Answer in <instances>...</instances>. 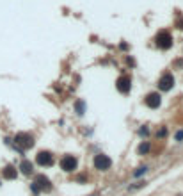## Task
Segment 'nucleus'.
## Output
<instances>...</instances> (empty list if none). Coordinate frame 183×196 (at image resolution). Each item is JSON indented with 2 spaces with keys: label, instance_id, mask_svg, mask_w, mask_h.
<instances>
[{
  "label": "nucleus",
  "instance_id": "obj_6",
  "mask_svg": "<svg viewBox=\"0 0 183 196\" xmlns=\"http://www.w3.org/2000/svg\"><path fill=\"white\" fill-rule=\"evenodd\" d=\"M36 162H38L39 166H43V168L52 166V164H53V155H52L50 152L43 150V152H39L38 155H36Z\"/></svg>",
  "mask_w": 183,
  "mask_h": 196
},
{
  "label": "nucleus",
  "instance_id": "obj_13",
  "mask_svg": "<svg viewBox=\"0 0 183 196\" xmlns=\"http://www.w3.org/2000/svg\"><path fill=\"white\" fill-rule=\"evenodd\" d=\"M75 109H77V114H84L85 104H84V102H77V104H75Z\"/></svg>",
  "mask_w": 183,
  "mask_h": 196
},
{
  "label": "nucleus",
  "instance_id": "obj_4",
  "mask_svg": "<svg viewBox=\"0 0 183 196\" xmlns=\"http://www.w3.org/2000/svg\"><path fill=\"white\" fill-rule=\"evenodd\" d=\"M77 168H78L77 157H73V155H66V157L61 159V169H62V171H66V173H73Z\"/></svg>",
  "mask_w": 183,
  "mask_h": 196
},
{
  "label": "nucleus",
  "instance_id": "obj_1",
  "mask_svg": "<svg viewBox=\"0 0 183 196\" xmlns=\"http://www.w3.org/2000/svg\"><path fill=\"white\" fill-rule=\"evenodd\" d=\"M14 146H16L20 152H23V150H28V148L34 146V137L30 136V134L20 132V134H16V137H14Z\"/></svg>",
  "mask_w": 183,
  "mask_h": 196
},
{
  "label": "nucleus",
  "instance_id": "obj_11",
  "mask_svg": "<svg viewBox=\"0 0 183 196\" xmlns=\"http://www.w3.org/2000/svg\"><path fill=\"white\" fill-rule=\"evenodd\" d=\"M20 171H22L23 175H30L32 173V164L28 162L27 159H23L22 164H20Z\"/></svg>",
  "mask_w": 183,
  "mask_h": 196
},
{
  "label": "nucleus",
  "instance_id": "obj_2",
  "mask_svg": "<svg viewBox=\"0 0 183 196\" xmlns=\"http://www.w3.org/2000/svg\"><path fill=\"white\" fill-rule=\"evenodd\" d=\"M155 43H156V46H158V48H164V50L171 48V46H172V36H171V32H169V30H160V32L155 36Z\"/></svg>",
  "mask_w": 183,
  "mask_h": 196
},
{
  "label": "nucleus",
  "instance_id": "obj_7",
  "mask_svg": "<svg viewBox=\"0 0 183 196\" xmlns=\"http://www.w3.org/2000/svg\"><path fill=\"white\" fill-rule=\"evenodd\" d=\"M172 87H174V77H172V73H165L158 80V89L160 91H171Z\"/></svg>",
  "mask_w": 183,
  "mask_h": 196
},
{
  "label": "nucleus",
  "instance_id": "obj_9",
  "mask_svg": "<svg viewBox=\"0 0 183 196\" xmlns=\"http://www.w3.org/2000/svg\"><path fill=\"white\" fill-rule=\"evenodd\" d=\"M162 104V98L158 93H150L148 96H146V105L148 107H151V109H158Z\"/></svg>",
  "mask_w": 183,
  "mask_h": 196
},
{
  "label": "nucleus",
  "instance_id": "obj_8",
  "mask_svg": "<svg viewBox=\"0 0 183 196\" xmlns=\"http://www.w3.org/2000/svg\"><path fill=\"white\" fill-rule=\"evenodd\" d=\"M132 89V80H130V77H119L117 79V91L123 93V95H128Z\"/></svg>",
  "mask_w": 183,
  "mask_h": 196
},
{
  "label": "nucleus",
  "instance_id": "obj_16",
  "mask_svg": "<svg viewBox=\"0 0 183 196\" xmlns=\"http://www.w3.org/2000/svg\"><path fill=\"white\" fill-rule=\"evenodd\" d=\"M156 136H158V137H164V136H167V128H160V130L156 132Z\"/></svg>",
  "mask_w": 183,
  "mask_h": 196
},
{
  "label": "nucleus",
  "instance_id": "obj_10",
  "mask_svg": "<svg viewBox=\"0 0 183 196\" xmlns=\"http://www.w3.org/2000/svg\"><path fill=\"white\" fill-rule=\"evenodd\" d=\"M2 177H4L6 180H14L18 177V169L9 164V166H6V168L2 169Z\"/></svg>",
  "mask_w": 183,
  "mask_h": 196
},
{
  "label": "nucleus",
  "instance_id": "obj_5",
  "mask_svg": "<svg viewBox=\"0 0 183 196\" xmlns=\"http://www.w3.org/2000/svg\"><path fill=\"white\" fill-rule=\"evenodd\" d=\"M112 166V161L109 155H105V153H100V155H96L94 157V168L100 169V171H107V169Z\"/></svg>",
  "mask_w": 183,
  "mask_h": 196
},
{
  "label": "nucleus",
  "instance_id": "obj_14",
  "mask_svg": "<svg viewBox=\"0 0 183 196\" xmlns=\"http://www.w3.org/2000/svg\"><path fill=\"white\" fill-rule=\"evenodd\" d=\"M144 173H148V166H140L139 169H135V173L133 175H135V178H137V177H142Z\"/></svg>",
  "mask_w": 183,
  "mask_h": 196
},
{
  "label": "nucleus",
  "instance_id": "obj_3",
  "mask_svg": "<svg viewBox=\"0 0 183 196\" xmlns=\"http://www.w3.org/2000/svg\"><path fill=\"white\" fill-rule=\"evenodd\" d=\"M52 189V182L48 177H44V175H38L36 177V180H34V184H32V191L34 193H41V191H50Z\"/></svg>",
  "mask_w": 183,
  "mask_h": 196
},
{
  "label": "nucleus",
  "instance_id": "obj_12",
  "mask_svg": "<svg viewBox=\"0 0 183 196\" xmlns=\"http://www.w3.org/2000/svg\"><path fill=\"white\" fill-rule=\"evenodd\" d=\"M150 150H151V144H150V143H142V144L139 146V153H140V155H146Z\"/></svg>",
  "mask_w": 183,
  "mask_h": 196
},
{
  "label": "nucleus",
  "instance_id": "obj_15",
  "mask_svg": "<svg viewBox=\"0 0 183 196\" xmlns=\"http://www.w3.org/2000/svg\"><path fill=\"white\" fill-rule=\"evenodd\" d=\"M174 139H176V141H183V130H178L176 136H174Z\"/></svg>",
  "mask_w": 183,
  "mask_h": 196
}]
</instances>
